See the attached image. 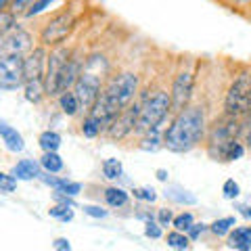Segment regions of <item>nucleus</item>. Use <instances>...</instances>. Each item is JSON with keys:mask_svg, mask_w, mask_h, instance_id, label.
Instances as JSON below:
<instances>
[{"mask_svg": "<svg viewBox=\"0 0 251 251\" xmlns=\"http://www.w3.org/2000/svg\"><path fill=\"white\" fill-rule=\"evenodd\" d=\"M138 86H140V80L134 72H122L117 75H111L88 113L97 117L107 132V128L113 124L115 117L136 100Z\"/></svg>", "mask_w": 251, "mask_h": 251, "instance_id": "obj_1", "label": "nucleus"}, {"mask_svg": "<svg viewBox=\"0 0 251 251\" xmlns=\"http://www.w3.org/2000/svg\"><path fill=\"white\" fill-rule=\"evenodd\" d=\"M205 111L199 105H188L174 113V120L163 132V147L172 153H188L199 147L207 134Z\"/></svg>", "mask_w": 251, "mask_h": 251, "instance_id": "obj_2", "label": "nucleus"}, {"mask_svg": "<svg viewBox=\"0 0 251 251\" xmlns=\"http://www.w3.org/2000/svg\"><path fill=\"white\" fill-rule=\"evenodd\" d=\"M243 122L245 120H237V117L224 113L220 120L214 122V126L207 128L205 149L214 161H228L232 145L243 138Z\"/></svg>", "mask_w": 251, "mask_h": 251, "instance_id": "obj_3", "label": "nucleus"}, {"mask_svg": "<svg viewBox=\"0 0 251 251\" xmlns=\"http://www.w3.org/2000/svg\"><path fill=\"white\" fill-rule=\"evenodd\" d=\"M170 111H172L170 92H166V90L149 92L147 97L140 100L134 134L143 136V134H147V132H151V130H159V126L166 122V117H168Z\"/></svg>", "mask_w": 251, "mask_h": 251, "instance_id": "obj_4", "label": "nucleus"}, {"mask_svg": "<svg viewBox=\"0 0 251 251\" xmlns=\"http://www.w3.org/2000/svg\"><path fill=\"white\" fill-rule=\"evenodd\" d=\"M224 113L237 120L251 115V72H241L232 77L224 94Z\"/></svg>", "mask_w": 251, "mask_h": 251, "instance_id": "obj_5", "label": "nucleus"}, {"mask_svg": "<svg viewBox=\"0 0 251 251\" xmlns=\"http://www.w3.org/2000/svg\"><path fill=\"white\" fill-rule=\"evenodd\" d=\"M72 90L75 92L77 100H80L82 111L88 113L94 107V103H97L100 90H103V75H100V72L94 69L90 59L86 61V65L82 67V74H80V77H77V82H75V86Z\"/></svg>", "mask_w": 251, "mask_h": 251, "instance_id": "obj_6", "label": "nucleus"}, {"mask_svg": "<svg viewBox=\"0 0 251 251\" xmlns=\"http://www.w3.org/2000/svg\"><path fill=\"white\" fill-rule=\"evenodd\" d=\"M75 29V17L69 11H63L59 15H54L46 21V25L40 31V42L46 49L52 46H61L63 42L72 36V31Z\"/></svg>", "mask_w": 251, "mask_h": 251, "instance_id": "obj_7", "label": "nucleus"}, {"mask_svg": "<svg viewBox=\"0 0 251 251\" xmlns=\"http://www.w3.org/2000/svg\"><path fill=\"white\" fill-rule=\"evenodd\" d=\"M25 84L23 54H0V90H17Z\"/></svg>", "mask_w": 251, "mask_h": 251, "instance_id": "obj_8", "label": "nucleus"}, {"mask_svg": "<svg viewBox=\"0 0 251 251\" xmlns=\"http://www.w3.org/2000/svg\"><path fill=\"white\" fill-rule=\"evenodd\" d=\"M69 57H72V50L63 44L52 46V50L49 52V63H46V74H44L46 97H59V77Z\"/></svg>", "mask_w": 251, "mask_h": 251, "instance_id": "obj_9", "label": "nucleus"}, {"mask_svg": "<svg viewBox=\"0 0 251 251\" xmlns=\"http://www.w3.org/2000/svg\"><path fill=\"white\" fill-rule=\"evenodd\" d=\"M193 92H195V75L193 72H180L174 82H172V90H170V99H172V113H178L182 111L184 107L191 105V99H193Z\"/></svg>", "mask_w": 251, "mask_h": 251, "instance_id": "obj_10", "label": "nucleus"}, {"mask_svg": "<svg viewBox=\"0 0 251 251\" xmlns=\"http://www.w3.org/2000/svg\"><path fill=\"white\" fill-rule=\"evenodd\" d=\"M138 109H140V100L138 103L134 100L128 109H124V111L115 117L113 124L107 128L105 134L109 138H113V140H124V138H128L130 134H134L136 120H138Z\"/></svg>", "mask_w": 251, "mask_h": 251, "instance_id": "obj_11", "label": "nucleus"}, {"mask_svg": "<svg viewBox=\"0 0 251 251\" xmlns=\"http://www.w3.org/2000/svg\"><path fill=\"white\" fill-rule=\"evenodd\" d=\"M46 63H49V50L46 46H36L23 57V72H25V82L31 80H44Z\"/></svg>", "mask_w": 251, "mask_h": 251, "instance_id": "obj_12", "label": "nucleus"}, {"mask_svg": "<svg viewBox=\"0 0 251 251\" xmlns=\"http://www.w3.org/2000/svg\"><path fill=\"white\" fill-rule=\"evenodd\" d=\"M31 49H34V38L23 29H13L0 40V54H25Z\"/></svg>", "mask_w": 251, "mask_h": 251, "instance_id": "obj_13", "label": "nucleus"}, {"mask_svg": "<svg viewBox=\"0 0 251 251\" xmlns=\"http://www.w3.org/2000/svg\"><path fill=\"white\" fill-rule=\"evenodd\" d=\"M82 67H84V63L72 54L69 61L65 63V67H63L61 77H59V94L74 88L75 82H77V77H80V74H82Z\"/></svg>", "mask_w": 251, "mask_h": 251, "instance_id": "obj_14", "label": "nucleus"}, {"mask_svg": "<svg viewBox=\"0 0 251 251\" xmlns=\"http://www.w3.org/2000/svg\"><path fill=\"white\" fill-rule=\"evenodd\" d=\"M226 245L237 251H251V224L249 226H234L226 234Z\"/></svg>", "mask_w": 251, "mask_h": 251, "instance_id": "obj_15", "label": "nucleus"}, {"mask_svg": "<svg viewBox=\"0 0 251 251\" xmlns=\"http://www.w3.org/2000/svg\"><path fill=\"white\" fill-rule=\"evenodd\" d=\"M0 138L4 140V147L13 153H21L23 149H25V140H23V136L2 120H0Z\"/></svg>", "mask_w": 251, "mask_h": 251, "instance_id": "obj_16", "label": "nucleus"}, {"mask_svg": "<svg viewBox=\"0 0 251 251\" xmlns=\"http://www.w3.org/2000/svg\"><path fill=\"white\" fill-rule=\"evenodd\" d=\"M42 166L34 159H21L13 166L11 174L17 178V180H34V178H40L42 176Z\"/></svg>", "mask_w": 251, "mask_h": 251, "instance_id": "obj_17", "label": "nucleus"}, {"mask_svg": "<svg viewBox=\"0 0 251 251\" xmlns=\"http://www.w3.org/2000/svg\"><path fill=\"white\" fill-rule=\"evenodd\" d=\"M40 178L44 184L52 186L54 191H59V193L69 195V197H77V195L82 193L80 182H72V180H67V178H57V176H40Z\"/></svg>", "mask_w": 251, "mask_h": 251, "instance_id": "obj_18", "label": "nucleus"}, {"mask_svg": "<svg viewBox=\"0 0 251 251\" xmlns=\"http://www.w3.org/2000/svg\"><path fill=\"white\" fill-rule=\"evenodd\" d=\"M103 197H105L107 205L115 207V209L126 207L130 203V193L126 191V188H122V186H107L105 193H103Z\"/></svg>", "mask_w": 251, "mask_h": 251, "instance_id": "obj_19", "label": "nucleus"}, {"mask_svg": "<svg viewBox=\"0 0 251 251\" xmlns=\"http://www.w3.org/2000/svg\"><path fill=\"white\" fill-rule=\"evenodd\" d=\"M163 195H166V199H170L172 203H178V205H195L197 203V197L180 184H170Z\"/></svg>", "mask_w": 251, "mask_h": 251, "instance_id": "obj_20", "label": "nucleus"}, {"mask_svg": "<svg viewBox=\"0 0 251 251\" xmlns=\"http://www.w3.org/2000/svg\"><path fill=\"white\" fill-rule=\"evenodd\" d=\"M59 107H61V111L65 113L67 117H74L82 111V107H80V100H77L75 97V92L74 90H65V92H61L59 94Z\"/></svg>", "mask_w": 251, "mask_h": 251, "instance_id": "obj_21", "label": "nucleus"}, {"mask_svg": "<svg viewBox=\"0 0 251 251\" xmlns=\"http://www.w3.org/2000/svg\"><path fill=\"white\" fill-rule=\"evenodd\" d=\"M40 166L44 172H49V174H59V172L65 168V163H63L61 155L57 151H44L40 157Z\"/></svg>", "mask_w": 251, "mask_h": 251, "instance_id": "obj_22", "label": "nucleus"}, {"mask_svg": "<svg viewBox=\"0 0 251 251\" xmlns=\"http://www.w3.org/2000/svg\"><path fill=\"white\" fill-rule=\"evenodd\" d=\"M23 90H25V99L29 103L38 105L40 100L46 97V86H44V80H31V82H25L23 84Z\"/></svg>", "mask_w": 251, "mask_h": 251, "instance_id": "obj_23", "label": "nucleus"}, {"mask_svg": "<svg viewBox=\"0 0 251 251\" xmlns=\"http://www.w3.org/2000/svg\"><path fill=\"white\" fill-rule=\"evenodd\" d=\"M80 132H82L86 138H97L99 134H103L105 128H103V124H100L94 115L86 113V117H84L82 124H80Z\"/></svg>", "mask_w": 251, "mask_h": 251, "instance_id": "obj_24", "label": "nucleus"}, {"mask_svg": "<svg viewBox=\"0 0 251 251\" xmlns=\"http://www.w3.org/2000/svg\"><path fill=\"white\" fill-rule=\"evenodd\" d=\"M63 143V138L59 132L54 130H44L40 136H38V145H40L42 151H59V147Z\"/></svg>", "mask_w": 251, "mask_h": 251, "instance_id": "obj_25", "label": "nucleus"}, {"mask_svg": "<svg viewBox=\"0 0 251 251\" xmlns=\"http://www.w3.org/2000/svg\"><path fill=\"white\" fill-rule=\"evenodd\" d=\"M166 243H168V247H172V249L184 251V249L191 247V237H188L186 232L174 228V230H170V232L166 234Z\"/></svg>", "mask_w": 251, "mask_h": 251, "instance_id": "obj_26", "label": "nucleus"}, {"mask_svg": "<svg viewBox=\"0 0 251 251\" xmlns=\"http://www.w3.org/2000/svg\"><path fill=\"white\" fill-rule=\"evenodd\" d=\"M234 226H237V218L226 216V218H220V220H216V222H211L209 230H211V234H216V237H226Z\"/></svg>", "mask_w": 251, "mask_h": 251, "instance_id": "obj_27", "label": "nucleus"}, {"mask_svg": "<svg viewBox=\"0 0 251 251\" xmlns=\"http://www.w3.org/2000/svg\"><path fill=\"white\" fill-rule=\"evenodd\" d=\"M103 176L107 180H120L124 176V163L115 157H109L103 161Z\"/></svg>", "mask_w": 251, "mask_h": 251, "instance_id": "obj_28", "label": "nucleus"}, {"mask_svg": "<svg viewBox=\"0 0 251 251\" xmlns=\"http://www.w3.org/2000/svg\"><path fill=\"white\" fill-rule=\"evenodd\" d=\"M163 145V136H159V130H151L143 134V140H140V149L143 151H157Z\"/></svg>", "mask_w": 251, "mask_h": 251, "instance_id": "obj_29", "label": "nucleus"}, {"mask_svg": "<svg viewBox=\"0 0 251 251\" xmlns=\"http://www.w3.org/2000/svg\"><path fill=\"white\" fill-rule=\"evenodd\" d=\"M49 216L54 220H61V222H72L74 220V207L63 205V203H54V205L49 209Z\"/></svg>", "mask_w": 251, "mask_h": 251, "instance_id": "obj_30", "label": "nucleus"}, {"mask_svg": "<svg viewBox=\"0 0 251 251\" xmlns=\"http://www.w3.org/2000/svg\"><path fill=\"white\" fill-rule=\"evenodd\" d=\"M15 29V13L13 11H0V40Z\"/></svg>", "mask_w": 251, "mask_h": 251, "instance_id": "obj_31", "label": "nucleus"}, {"mask_svg": "<svg viewBox=\"0 0 251 251\" xmlns=\"http://www.w3.org/2000/svg\"><path fill=\"white\" fill-rule=\"evenodd\" d=\"M193 224H195V216L191 211H182V214L174 216V220H172V226H174L176 230H182V232H186Z\"/></svg>", "mask_w": 251, "mask_h": 251, "instance_id": "obj_32", "label": "nucleus"}, {"mask_svg": "<svg viewBox=\"0 0 251 251\" xmlns=\"http://www.w3.org/2000/svg\"><path fill=\"white\" fill-rule=\"evenodd\" d=\"M132 195L143 203H155L157 201V191L151 186H136V188H132Z\"/></svg>", "mask_w": 251, "mask_h": 251, "instance_id": "obj_33", "label": "nucleus"}, {"mask_svg": "<svg viewBox=\"0 0 251 251\" xmlns=\"http://www.w3.org/2000/svg\"><path fill=\"white\" fill-rule=\"evenodd\" d=\"M222 195H224V199H228V201L239 199L241 186H239L237 180H234V178H228V180H226V182L222 184Z\"/></svg>", "mask_w": 251, "mask_h": 251, "instance_id": "obj_34", "label": "nucleus"}, {"mask_svg": "<svg viewBox=\"0 0 251 251\" xmlns=\"http://www.w3.org/2000/svg\"><path fill=\"white\" fill-rule=\"evenodd\" d=\"M17 182L19 180L15 178L13 174H4V172H0V191L2 193H13L15 188H17Z\"/></svg>", "mask_w": 251, "mask_h": 251, "instance_id": "obj_35", "label": "nucleus"}, {"mask_svg": "<svg viewBox=\"0 0 251 251\" xmlns=\"http://www.w3.org/2000/svg\"><path fill=\"white\" fill-rule=\"evenodd\" d=\"M161 224L157 222V220H147L145 222V237H149V239H161Z\"/></svg>", "mask_w": 251, "mask_h": 251, "instance_id": "obj_36", "label": "nucleus"}, {"mask_svg": "<svg viewBox=\"0 0 251 251\" xmlns=\"http://www.w3.org/2000/svg\"><path fill=\"white\" fill-rule=\"evenodd\" d=\"M54 2V0H36V2L34 4H31L29 6V9L25 11V13H23V15H25V17H36V15H40V13H44L46 9H49V6Z\"/></svg>", "mask_w": 251, "mask_h": 251, "instance_id": "obj_37", "label": "nucleus"}, {"mask_svg": "<svg viewBox=\"0 0 251 251\" xmlns=\"http://www.w3.org/2000/svg\"><path fill=\"white\" fill-rule=\"evenodd\" d=\"M172 220H174V214H172V209H168V207L157 209V222L161 224V228H163V226H170Z\"/></svg>", "mask_w": 251, "mask_h": 251, "instance_id": "obj_38", "label": "nucleus"}, {"mask_svg": "<svg viewBox=\"0 0 251 251\" xmlns=\"http://www.w3.org/2000/svg\"><path fill=\"white\" fill-rule=\"evenodd\" d=\"M34 2H36V0H11L9 9H11L13 13H25Z\"/></svg>", "mask_w": 251, "mask_h": 251, "instance_id": "obj_39", "label": "nucleus"}, {"mask_svg": "<svg viewBox=\"0 0 251 251\" xmlns=\"http://www.w3.org/2000/svg\"><path fill=\"white\" fill-rule=\"evenodd\" d=\"M82 209H84V214H86V216H90V218H97V220L107 218V209L99 207V205H84Z\"/></svg>", "mask_w": 251, "mask_h": 251, "instance_id": "obj_40", "label": "nucleus"}, {"mask_svg": "<svg viewBox=\"0 0 251 251\" xmlns=\"http://www.w3.org/2000/svg\"><path fill=\"white\" fill-rule=\"evenodd\" d=\"M205 228H209V226H205L203 222H195V224L191 226V228L186 230V234H188V237H191V241H197V239L201 237V234L205 232Z\"/></svg>", "mask_w": 251, "mask_h": 251, "instance_id": "obj_41", "label": "nucleus"}, {"mask_svg": "<svg viewBox=\"0 0 251 251\" xmlns=\"http://www.w3.org/2000/svg\"><path fill=\"white\" fill-rule=\"evenodd\" d=\"M52 247H54V249H59V251H69V249H72V243H69L67 239H63V237H61V239H57V241L52 243Z\"/></svg>", "mask_w": 251, "mask_h": 251, "instance_id": "obj_42", "label": "nucleus"}, {"mask_svg": "<svg viewBox=\"0 0 251 251\" xmlns=\"http://www.w3.org/2000/svg\"><path fill=\"white\" fill-rule=\"evenodd\" d=\"M237 209H239L247 220H251V207H247V205H237Z\"/></svg>", "mask_w": 251, "mask_h": 251, "instance_id": "obj_43", "label": "nucleus"}, {"mask_svg": "<svg viewBox=\"0 0 251 251\" xmlns=\"http://www.w3.org/2000/svg\"><path fill=\"white\" fill-rule=\"evenodd\" d=\"M234 6H243V9H249L251 6V0H232Z\"/></svg>", "mask_w": 251, "mask_h": 251, "instance_id": "obj_44", "label": "nucleus"}, {"mask_svg": "<svg viewBox=\"0 0 251 251\" xmlns=\"http://www.w3.org/2000/svg\"><path fill=\"white\" fill-rule=\"evenodd\" d=\"M155 174H157V180H161V182H166V180H168V176H170L166 170H157Z\"/></svg>", "mask_w": 251, "mask_h": 251, "instance_id": "obj_45", "label": "nucleus"}, {"mask_svg": "<svg viewBox=\"0 0 251 251\" xmlns=\"http://www.w3.org/2000/svg\"><path fill=\"white\" fill-rule=\"evenodd\" d=\"M9 4H11V0H0V11H2V9H9Z\"/></svg>", "mask_w": 251, "mask_h": 251, "instance_id": "obj_46", "label": "nucleus"}, {"mask_svg": "<svg viewBox=\"0 0 251 251\" xmlns=\"http://www.w3.org/2000/svg\"><path fill=\"white\" fill-rule=\"evenodd\" d=\"M249 19H251V6H249Z\"/></svg>", "mask_w": 251, "mask_h": 251, "instance_id": "obj_47", "label": "nucleus"}]
</instances>
